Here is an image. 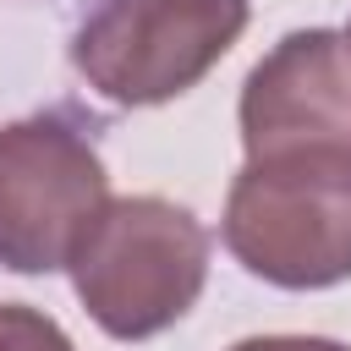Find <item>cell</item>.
Returning a JSON list of instances; mask_svg holds the SVG:
<instances>
[{
	"mask_svg": "<svg viewBox=\"0 0 351 351\" xmlns=\"http://www.w3.org/2000/svg\"><path fill=\"white\" fill-rule=\"evenodd\" d=\"M66 269L104 335L148 340L192 313L208 280V230L170 197H110Z\"/></svg>",
	"mask_w": 351,
	"mask_h": 351,
	"instance_id": "cell-1",
	"label": "cell"
},
{
	"mask_svg": "<svg viewBox=\"0 0 351 351\" xmlns=\"http://www.w3.org/2000/svg\"><path fill=\"white\" fill-rule=\"evenodd\" d=\"M230 258L285 291L351 280V159L274 154L247 159L225 197Z\"/></svg>",
	"mask_w": 351,
	"mask_h": 351,
	"instance_id": "cell-2",
	"label": "cell"
},
{
	"mask_svg": "<svg viewBox=\"0 0 351 351\" xmlns=\"http://www.w3.org/2000/svg\"><path fill=\"white\" fill-rule=\"evenodd\" d=\"M247 27V0H104L71 38V66L110 104H165L208 77Z\"/></svg>",
	"mask_w": 351,
	"mask_h": 351,
	"instance_id": "cell-3",
	"label": "cell"
},
{
	"mask_svg": "<svg viewBox=\"0 0 351 351\" xmlns=\"http://www.w3.org/2000/svg\"><path fill=\"white\" fill-rule=\"evenodd\" d=\"M110 203V176L93 143L66 115L0 126V263L55 274Z\"/></svg>",
	"mask_w": 351,
	"mask_h": 351,
	"instance_id": "cell-4",
	"label": "cell"
},
{
	"mask_svg": "<svg viewBox=\"0 0 351 351\" xmlns=\"http://www.w3.org/2000/svg\"><path fill=\"white\" fill-rule=\"evenodd\" d=\"M247 159L329 154L351 159V38L335 27L285 33L241 88Z\"/></svg>",
	"mask_w": 351,
	"mask_h": 351,
	"instance_id": "cell-5",
	"label": "cell"
},
{
	"mask_svg": "<svg viewBox=\"0 0 351 351\" xmlns=\"http://www.w3.org/2000/svg\"><path fill=\"white\" fill-rule=\"evenodd\" d=\"M0 351H77V346L49 313L22 307V302H0Z\"/></svg>",
	"mask_w": 351,
	"mask_h": 351,
	"instance_id": "cell-6",
	"label": "cell"
},
{
	"mask_svg": "<svg viewBox=\"0 0 351 351\" xmlns=\"http://www.w3.org/2000/svg\"><path fill=\"white\" fill-rule=\"evenodd\" d=\"M230 351H351V346L324 335H252V340H236Z\"/></svg>",
	"mask_w": 351,
	"mask_h": 351,
	"instance_id": "cell-7",
	"label": "cell"
},
{
	"mask_svg": "<svg viewBox=\"0 0 351 351\" xmlns=\"http://www.w3.org/2000/svg\"><path fill=\"white\" fill-rule=\"evenodd\" d=\"M346 38H351V33H346Z\"/></svg>",
	"mask_w": 351,
	"mask_h": 351,
	"instance_id": "cell-8",
	"label": "cell"
}]
</instances>
